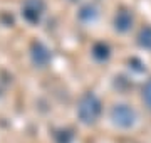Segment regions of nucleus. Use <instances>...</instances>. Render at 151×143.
Listing matches in <instances>:
<instances>
[{
    "label": "nucleus",
    "instance_id": "nucleus-3",
    "mask_svg": "<svg viewBox=\"0 0 151 143\" xmlns=\"http://www.w3.org/2000/svg\"><path fill=\"white\" fill-rule=\"evenodd\" d=\"M133 25V15L128 10H119L114 17V27L118 29L119 32H126L129 30Z\"/></svg>",
    "mask_w": 151,
    "mask_h": 143
},
{
    "label": "nucleus",
    "instance_id": "nucleus-4",
    "mask_svg": "<svg viewBox=\"0 0 151 143\" xmlns=\"http://www.w3.org/2000/svg\"><path fill=\"white\" fill-rule=\"evenodd\" d=\"M32 59H34V62H35L37 66H44V64L49 62L50 54H49V51L45 49L42 44H35L34 49H32Z\"/></svg>",
    "mask_w": 151,
    "mask_h": 143
},
{
    "label": "nucleus",
    "instance_id": "nucleus-6",
    "mask_svg": "<svg viewBox=\"0 0 151 143\" xmlns=\"http://www.w3.org/2000/svg\"><path fill=\"white\" fill-rule=\"evenodd\" d=\"M143 99L146 101V105L151 108V79L146 83L145 89H143Z\"/></svg>",
    "mask_w": 151,
    "mask_h": 143
},
{
    "label": "nucleus",
    "instance_id": "nucleus-5",
    "mask_svg": "<svg viewBox=\"0 0 151 143\" xmlns=\"http://www.w3.org/2000/svg\"><path fill=\"white\" fill-rule=\"evenodd\" d=\"M139 46L145 49H151V27H145L139 32Z\"/></svg>",
    "mask_w": 151,
    "mask_h": 143
},
{
    "label": "nucleus",
    "instance_id": "nucleus-2",
    "mask_svg": "<svg viewBox=\"0 0 151 143\" xmlns=\"http://www.w3.org/2000/svg\"><path fill=\"white\" fill-rule=\"evenodd\" d=\"M111 118H113V123L116 126L129 128V126L134 125L136 113H134V110L129 108L128 105H118V106H114L113 111H111Z\"/></svg>",
    "mask_w": 151,
    "mask_h": 143
},
{
    "label": "nucleus",
    "instance_id": "nucleus-1",
    "mask_svg": "<svg viewBox=\"0 0 151 143\" xmlns=\"http://www.w3.org/2000/svg\"><path fill=\"white\" fill-rule=\"evenodd\" d=\"M77 115L82 120V123H94L97 120V116L101 115V103L94 94L87 93L84 94L77 105Z\"/></svg>",
    "mask_w": 151,
    "mask_h": 143
}]
</instances>
